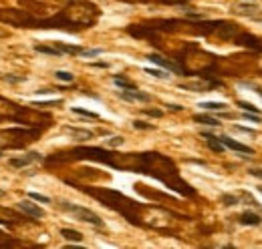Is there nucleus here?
<instances>
[{
  "mask_svg": "<svg viewBox=\"0 0 262 249\" xmlns=\"http://www.w3.org/2000/svg\"><path fill=\"white\" fill-rule=\"evenodd\" d=\"M83 191L89 193V195H93L95 199H99V201H101L105 207L121 213L129 223L141 225L139 205H137L135 201H131L129 197H125V195H121V193H117V191H111V189H83Z\"/></svg>",
  "mask_w": 262,
  "mask_h": 249,
  "instance_id": "obj_1",
  "label": "nucleus"
},
{
  "mask_svg": "<svg viewBox=\"0 0 262 249\" xmlns=\"http://www.w3.org/2000/svg\"><path fill=\"white\" fill-rule=\"evenodd\" d=\"M61 12L77 30L93 26L97 22V19H99V10H97V6L91 2H71Z\"/></svg>",
  "mask_w": 262,
  "mask_h": 249,
  "instance_id": "obj_2",
  "label": "nucleus"
},
{
  "mask_svg": "<svg viewBox=\"0 0 262 249\" xmlns=\"http://www.w3.org/2000/svg\"><path fill=\"white\" fill-rule=\"evenodd\" d=\"M59 207H61L63 211L75 215V219H79V221L91 223V225H95V227H103V221H101L99 215H97L95 211H91V209H87V207L73 205V203H69V201H59Z\"/></svg>",
  "mask_w": 262,
  "mask_h": 249,
  "instance_id": "obj_3",
  "label": "nucleus"
},
{
  "mask_svg": "<svg viewBox=\"0 0 262 249\" xmlns=\"http://www.w3.org/2000/svg\"><path fill=\"white\" fill-rule=\"evenodd\" d=\"M224 87V82L220 78H214V75H206L200 80H190V82H179V89H186L192 93H208V91H214Z\"/></svg>",
  "mask_w": 262,
  "mask_h": 249,
  "instance_id": "obj_4",
  "label": "nucleus"
},
{
  "mask_svg": "<svg viewBox=\"0 0 262 249\" xmlns=\"http://www.w3.org/2000/svg\"><path fill=\"white\" fill-rule=\"evenodd\" d=\"M234 44L248 48V51H252L256 55H262V37L252 35V32H248V30H242L240 35L234 38Z\"/></svg>",
  "mask_w": 262,
  "mask_h": 249,
  "instance_id": "obj_5",
  "label": "nucleus"
},
{
  "mask_svg": "<svg viewBox=\"0 0 262 249\" xmlns=\"http://www.w3.org/2000/svg\"><path fill=\"white\" fill-rule=\"evenodd\" d=\"M153 64H157V66H161V69H166V71H170V73H174V75H182V77H186V73H184V69L179 66V62L177 60H170V58H166V57H161V55H150L147 57Z\"/></svg>",
  "mask_w": 262,
  "mask_h": 249,
  "instance_id": "obj_6",
  "label": "nucleus"
},
{
  "mask_svg": "<svg viewBox=\"0 0 262 249\" xmlns=\"http://www.w3.org/2000/svg\"><path fill=\"white\" fill-rule=\"evenodd\" d=\"M119 95V98H123V101H137V103H150L152 101V96L147 95V93H141V91H137V89H131V91H119L117 93Z\"/></svg>",
  "mask_w": 262,
  "mask_h": 249,
  "instance_id": "obj_7",
  "label": "nucleus"
},
{
  "mask_svg": "<svg viewBox=\"0 0 262 249\" xmlns=\"http://www.w3.org/2000/svg\"><path fill=\"white\" fill-rule=\"evenodd\" d=\"M220 141L226 145V149H232V151H236V153L254 155V149H252V147L242 145V143H238V141H234V139H230V137H226V135H220Z\"/></svg>",
  "mask_w": 262,
  "mask_h": 249,
  "instance_id": "obj_8",
  "label": "nucleus"
},
{
  "mask_svg": "<svg viewBox=\"0 0 262 249\" xmlns=\"http://www.w3.org/2000/svg\"><path fill=\"white\" fill-rule=\"evenodd\" d=\"M63 133H67V135H71L75 141L79 143H85V141H91L95 137L93 131H87V129H77V127H65Z\"/></svg>",
  "mask_w": 262,
  "mask_h": 249,
  "instance_id": "obj_9",
  "label": "nucleus"
},
{
  "mask_svg": "<svg viewBox=\"0 0 262 249\" xmlns=\"http://www.w3.org/2000/svg\"><path fill=\"white\" fill-rule=\"evenodd\" d=\"M19 211H22L24 215H28V217H35V219H41V217H44V211L39 207V205H35V203H30V201H21L19 203Z\"/></svg>",
  "mask_w": 262,
  "mask_h": 249,
  "instance_id": "obj_10",
  "label": "nucleus"
},
{
  "mask_svg": "<svg viewBox=\"0 0 262 249\" xmlns=\"http://www.w3.org/2000/svg\"><path fill=\"white\" fill-rule=\"evenodd\" d=\"M202 137L206 139L208 147H210V149H212V151H214V153H224V151H226V145L220 141V137L212 135V133H208V131H202Z\"/></svg>",
  "mask_w": 262,
  "mask_h": 249,
  "instance_id": "obj_11",
  "label": "nucleus"
},
{
  "mask_svg": "<svg viewBox=\"0 0 262 249\" xmlns=\"http://www.w3.org/2000/svg\"><path fill=\"white\" fill-rule=\"evenodd\" d=\"M238 223L240 225H252V227H258L262 225V217L254 211H244L238 215Z\"/></svg>",
  "mask_w": 262,
  "mask_h": 249,
  "instance_id": "obj_12",
  "label": "nucleus"
},
{
  "mask_svg": "<svg viewBox=\"0 0 262 249\" xmlns=\"http://www.w3.org/2000/svg\"><path fill=\"white\" fill-rule=\"evenodd\" d=\"M35 161H43V155H39V153H26L21 159H10V165H12V167H16V169H22V167H26V165L35 163Z\"/></svg>",
  "mask_w": 262,
  "mask_h": 249,
  "instance_id": "obj_13",
  "label": "nucleus"
},
{
  "mask_svg": "<svg viewBox=\"0 0 262 249\" xmlns=\"http://www.w3.org/2000/svg\"><path fill=\"white\" fill-rule=\"evenodd\" d=\"M236 12L238 14H242V16H250V19H254V20H260V16H258V8L256 6H252V4H238L236 6Z\"/></svg>",
  "mask_w": 262,
  "mask_h": 249,
  "instance_id": "obj_14",
  "label": "nucleus"
},
{
  "mask_svg": "<svg viewBox=\"0 0 262 249\" xmlns=\"http://www.w3.org/2000/svg\"><path fill=\"white\" fill-rule=\"evenodd\" d=\"M238 199H240V205H250L254 209H262V205L256 201V199L248 191H238Z\"/></svg>",
  "mask_w": 262,
  "mask_h": 249,
  "instance_id": "obj_15",
  "label": "nucleus"
},
{
  "mask_svg": "<svg viewBox=\"0 0 262 249\" xmlns=\"http://www.w3.org/2000/svg\"><path fill=\"white\" fill-rule=\"evenodd\" d=\"M194 121L200 123V125H206V127H222V123L210 115H194Z\"/></svg>",
  "mask_w": 262,
  "mask_h": 249,
  "instance_id": "obj_16",
  "label": "nucleus"
},
{
  "mask_svg": "<svg viewBox=\"0 0 262 249\" xmlns=\"http://www.w3.org/2000/svg\"><path fill=\"white\" fill-rule=\"evenodd\" d=\"M61 235L67 239V241H75V243H81L83 241V233H81V231H75V229H61Z\"/></svg>",
  "mask_w": 262,
  "mask_h": 249,
  "instance_id": "obj_17",
  "label": "nucleus"
},
{
  "mask_svg": "<svg viewBox=\"0 0 262 249\" xmlns=\"http://www.w3.org/2000/svg\"><path fill=\"white\" fill-rule=\"evenodd\" d=\"M35 51L37 53H43V55H48V57H63V53H61V48L59 46H44V44H37L35 46Z\"/></svg>",
  "mask_w": 262,
  "mask_h": 249,
  "instance_id": "obj_18",
  "label": "nucleus"
},
{
  "mask_svg": "<svg viewBox=\"0 0 262 249\" xmlns=\"http://www.w3.org/2000/svg\"><path fill=\"white\" fill-rule=\"evenodd\" d=\"M113 82H115V85H117L119 89H123V91L137 89V87H135V82H131V80H127V78H123V77H119V75L113 77Z\"/></svg>",
  "mask_w": 262,
  "mask_h": 249,
  "instance_id": "obj_19",
  "label": "nucleus"
},
{
  "mask_svg": "<svg viewBox=\"0 0 262 249\" xmlns=\"http://www.w3.org/2000/svg\"><path fill=\"white\" fill-rule=\"evenodd\" d=\"M222 203L226 207H232V205H240V199H238V193H224L222 197Z\"/></svg>",
  "mask_w": 262,
  "mask_h": 249,
  "instance_id": "obj_20",
  "label": "nucleus"
},
{
  "mask_svg": "<svg viewBox=\"0 0 262 249\" xmlns=\"http://www.w3.org/2000/svg\"><path fill=\"white\" fill-rule=\"evenodd\" d=\"M198 107H202L204 111H218V113H222V111L228 109L226 103H200Z\"/></svg>",
  "mask_w": 262,
  "mask_h": 249,
  "instance_id": "obj_21",
  "label": "nucleus"
},
{
  "mask_svg": "<svg viewBox=\"0 0 262 249\" xmlns=\"http://www.w3.org/2000/svg\"><path fill=\"white\" fill-rule=\"evenodd\" d=\"M145 73L147 75H152V77H155V78H161V80H166V78H170V71H166V69H145Z\"/></svg>",
  "mask_w": 262,
  "mask_h": 249,
  "instance_id": "obj_22",
  "label": "nucleus"
},
{
  "mask_svg": "<svg viewBox=\"0 0 262 249\" xmlns=\"http://www.w3.org/2000/svg\"><path fill=\"white\" fill-rule=\"evenodd\" d=\"M73 113L81 115V117H87V119H99L97 113H91V111H85V109H79V107H73Z\"/></svg>",
  "mask_w": 262,
  "mask_h": 249,
  "instance_id": "obj_23",
  "label": "nucleus"
},
{
  "mask_svg": "<svg viewBox=\"0 0 262 249\" xmlns=\"http://www.w3.org/2000/svg\"><path fill=\"white\" fill-rule=\"evenodd\" d=\"M236 107H240L242 111H248V113H258V115H260V111H258V107H254V105H250V103H246V101H236Z\"/></svg>",
  "mask_w": 262,
  "mask_h": 249,
  "instance_id": "obj_24",
  "label": "nucleus"
},
{
  "mask_svg": "<svg viewBox=\"0 0 262 249\" xmlns=\"http://www.w3.org/2000/svg\"><path fill=\"white\" fill-rule=\"evenodd\" d=\"M55 77H57L59 80H63V82H73V80H75V77H73L71 73H67V71H57Z\"/></svg>",
  "mask_w": 262,
  "mask_h": 249,
  "instance_id": "obj_25",
  "label": "nucleus"
},
{
  "mask_svg": "<svg viewBox=\"0 0 262 249\" xmlns=\"http://www.w3.org/2000/svg\"><path fill=\"white\" fill-rule=\"evenodd\" d=\"M63 105V101H48V103H30V107L35 109H48V107H59Z\"/></svg>",
  "mask_w": 262,
  "mask_h": 249,
  "instance_id": "obj_26",
  "label": "nucleus"
},
{
  "mask_svg": "<svg viewBox=\"0 0 262 249\" xmlns=\"http://www.w3.org/2000/svg\"><path fill=\"white\" fill-rule=\"evenodd\" d=\"M103 51L101 48H83V53H81V57H85V58H91V57H99Z\"/></svg>",
  "mask_w": 262,
  "mask_h": 249,
  "instance_id": "obj_27",
  "label": "nucleus"
},
{
  "mask_svg": "<svg viewBox=\"0 0 262 249\" xmlns=\"http://www.w3.org/2000/svg\"><path fill=\"white\" fill-rule=\"evenodd\" d=\"M232 131L244 133V135H250V137H258V131H254V129H246V127H240V125H234Z\"/></svg>",
  "mask_w": 262,
  "mask_h": 249,
  "instance_id": "obj_28",
  "label": "nucleus"
},
{
  "mask_svg": "<svg viewBox=\"0 0 262 249\" xmlns=\"http://www.w3.org/2000/svg\"><path fill=\"white\" fill-rule=\"evenodd\" d=\"M123 141H125V139L117 135V137H111V139H107V141H105V145H107V147H119V145H123Z\"/></svg>",
  "mask_w": 262,
  "mask_h": 249,
  "instance_id": "obj_29",
  "label": "nucleus"
},
{
  "mask_svg": "<svg viewBox=\"0 0 262 249\" xmlns=\"http://www.w3.org/2000/svg\"><path fill=\"white\" fill-rule=\"evenodd\" d=\"M133 129H141V131H152V129H155L153 125H150V123H145V121H133Z\"/></svg>",
  "mask_w": 262,
  "mask_h": 249,
  "instance_id": "obj_30",
  "label": "nucleus"
},
{
  "mask_svg": "<svg viewBox=\"0 0 262 249\" xmlns=\"http://www.w3.org/2000/svg\"><path fill=\"white\" fill-rule=\"evenodd\" d=\"M30 199H35V201H41V203H51V199L46 195H41V193H28Z\"/></svg>",
  "mask_w": 262,
  "mask_h": 249,
  "instance_id": "obj_31",
  "label": "nucleus"
},
{
  "mask_svg": "<svg viewBox=\"0 0 262 249\" xmlns=\"http://www.w3.org/2000/svg\"><path fill=\"white\" fill-rule=\"evenodd\" d=\"M143 113H145V115H150V117H155V119L163 117V111H159V109H145Z\"/></svg>",
  "mask_w": 262,
  "mask_h": 249,
  "instance_id": "obj_32",
  "label": "nucleus"
},
{
  "mask_svg": "<svg viewBox=\"0 0 262 249\" xmlns=\"http://www.w3.org/2000/svg\"><path fill=\"white\" fill-rule=\"evenodd\" d=\"M4 80H6V82H12V85H14V82H22V80H24V77H14V75H4Z\"/></svg>",
  "mask_w": 262,
  "mask_h": 249,
  "instance_id": "obj_33",
  "label": "nucleus"
},
{
  "mask_svg": "<svg viewBox=\"0 0 262 249\" xmlns=\"http://www.w3.org/2000/svg\"><path fill=\"white\" fill-rule=\"evenodd\" d=\"M248 173H250L252 177H256V179L262 181V169H260V167H252V169H248Z\"/></svg>",
  "mask_w": 262,
  "mask_h": 249,
  "instance_id": "obj_34",
  "label": "nucleus"
},
{
  "mask_svg": "<svg viewBox=\"0 0 262 249\" xmlns=\"http://www.w3.org/2000/svg\"><path fill=\"white\" fill-rule=\"evenodd\" d=\"M93 66H97V69H107V66H109V64H107V62H95Z\"/></svg>",
  "mask_w": 262,
  "mask_h": 249,
  "instance_id": "obj_35",
  "label": "nucleus"
},
{
  "mask_svg": "<svg viewBox=\"0 0 262 249\" xmlns=\"http://www.w3.org/2000/svg\"><path fill=\"white\" fill-rule=\"evenodd\" d=\"M170 107V111H184L182 107H179V105H168Z\"/></svg>",
  "mask_w": 262,
  "mask_h": 249,
  "instance_id": "obj_36",
  "label": "nucleus"
},
{
  "mask_svg": "<svg viewBox=\"0 0 262 249\" xmlns=\"http://www.w3.org/2000/svg\"><path fill=\"white\" fill-rule=\"evenodd\" d=\"M254 91H256V93H258V95H260V96H262V87H256V89H254Z\"/></svg>",
  "mask_w": 262,
  "mask_h": 249,
  "instance_id": "obj_37",
  "label": "nucleus"
},
{
  "mask_svg": "<svg viewBox=\"0 0 262 249\" xmlns=\"http://www.w3.org/2000/svg\"><path fill=\"white\" fill-rule=\"evenodd\" d=\"M0 197H4V191L2 189H0Z\"/></svg>",
  "mask_w": 262,
  "mask_h": 249,
  "instance_id": "obj_38",
  "label": "nucleus"
},
{
  "mask_svg": "<svg viewBox=\"0 0 262 249\" xmlns=\"http://www.w3.org/2000/svg\"><path fill=\"white\" fill-rule=\"evenodd\" d=\"M248 2H258V0H248Z\"/></svg>",
  "mask_w": 262,
  "mask_h": 249,
  "instance_id": "obj_39",
  "label": "nucleus"
},
{
  "mask_svg": "<svg viewBox=\"0 0 262 249\" xmlns=\"http://www.w3.org/2000/svg\"><path fill=\"white\" fill-rule=\"evenodd\" d=\"M258 191H260V193H262V185H260V187H258Z\"/></svg>",
  "mask_w": 262,
  "mask_h": 249,
  "instance_id": "obj_40",
  "label": "nucleus"
},
{
  "mask_svg": "<svg viewBox=\"0 0 262 249\" xmlns=\"http://www.w3.org/2000/svg\"><path fill=\"white\" fill-rule=\"evenodd\" d=\"M0 157H2V149H0Z\"/></svg>",
  "mask_w": 262,
  "mask_h": 249,
  "instance_id": "obj_41",
  "label": "nucleus"
}]
</instances>
